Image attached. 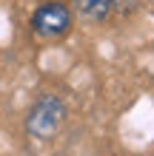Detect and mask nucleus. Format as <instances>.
Wrapping results in <instances>:
<instances>
[{"mask_svg":"<svg viewBox=\"0 0 154 156\" xmlns=\"http://www.w3.org/2000/svg\"><path fill=\"white\" fill-rule=\"evenodd\" d=\"M66 116H69L66 102H63L57 94H43V97H37V102L26 114V131H29L34 139H51L63 128Z\"/></svg>","mask_w":154,"mask_h":156,"instance_id":"1","label":"nucleus"},{"mask_svg":"<svg viewBox=\"0 0 154 156\" xmlns=\"http://www.w3.org/2000/svg\"><path fill=\"white\" fill-rule=\"evenodd\" d=\"M32 31L40 40H60L71 31V9L60 0H46L32 12Z\"/></svg>","mask_w":154,"mask_h":156,"instance_id":"2","label":"nucleus"},{"mask_svg":"<svg viewBox=\"0 0 154 156\" xmlns=\"http://www.w3.org/2000/svg\"><path fill=\"white\" fill-rule=\"evenodd\" d=\"M71 3H74V9L86 20H103V17L111 12L114 0H71Z\"/></svg>","mask_w":154,"mask_h":156,"instance_id":"3","label":"nucleus"}]
</instances>
